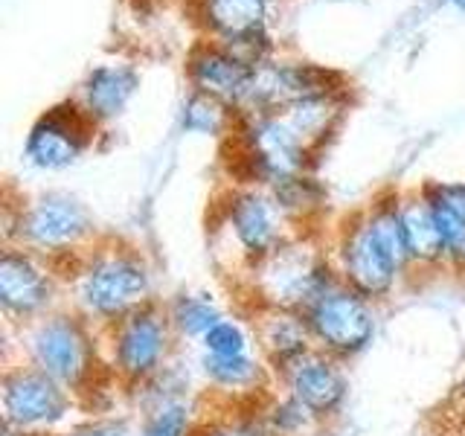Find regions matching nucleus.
<instances>
[{
	"mask_svg": "<svg viewBox=\"0 0 465 436\" xmlns=\"http://www.w3.org/2000/svg\"><path fill=\"white\" fill-rule=\"evenodd\" d=\"M70 309L87 317L96 329L120 323L131 312L154 300V276L137 247L108 244L87 247L70 256Z\"/></svg>",
	"mask_w": 465,
	"mask_h": 436,
	"instance_id": "obj_1",
	"label": "nucleus"
},
{
	"mask_svg": "<svg viewBox=\"0 0 465 436\" xmlns=\"http://www.w3.org/2000/svg\"><path fill=\"white\" fill-rule=\"evenodd\" d=\"M21 352L29 367L55 378L79 401L102 370L111 372L102 349V329L76 309H55L21 326Z\"/></svg>",
	"mask_w": 465,
	"mask_h": 436,
	"instance_id": "obj_2",
	"label": "nucleus"
},
{
	"mask_svg": "<svg viewBox=\"0 0 465 436\" xmlns=\"http://www.w3.org/2000/svg\"><path fill=\"white\" fill-rule=\"evenodd\" d=\"M244 276L251 309L305 312L341 282L331 251H320L312 239L288 236L271 256H265Z\"/></svg>",
	"mask_w": 465,
	"mask_h": 436,
	"instance_id": "obj_3",
	"label": "nucleus"
},
{
	"mask_svg": "<svg viewBox=\"0 0 465 436\" xmlns=\"http://www.w3.org/2000/svg\"><path fill=\"white\" fill-rule=\"evenodd\" d=\"M178 334L172 332L166 309L160 300L145 302L120 323L102 329V349L116 384L137 390L149 384L157 372L169 367Z\"/></svg>",
	"mask_w": 465,
	"mask_h": 436,
	"instance_id": "obj_4",
	"label": "nucleus"
},
{
	"mask_svg": "<svg viewBox=\"0 0 465 436\" xmlns=\"http://www.w3.org/2000/svg\"><path fill=\"white\" fill-rule=\"evenodd\" d=\"M82 401L55 378L29 367L26 361L9 363L0 378V411L4 428L18 436L62 433Z\"/></svg>",
	"mask_w": 465,
	"mask_h": 436,
	"instance_id": "obj_5",
	"label": "nucleus"
},
{
	"mask_svg": "<svg viewBox=\"0 0 465 436\" xmlns=\"http://www.w3.org/2000/svg\"><path fill=\"white\" fill-rule=\"evenodd\" d=\"M94 218L84 203L64 193H44L26 201L15 224L9 227V239L50 262L70 259L94 244Z\"/></svg>",
	"mask_w": 465,
	"mask_h": 436,
	"instance_id": "obj_6",
	"label": "nucleus"
},
{
	"mask_svg": "<svg viewBox=\"0 0 465 436\" xmlns=\"http://www.w3.org/2000/svg\"><path fill=\"white\" fill-rule=\"evenodd\" d=\"M312 329L314 346L338 361H352L363 355L375 341L378 314L375 302L358 294L346 282H338L323 297H317L302 312Z\"/></svg>",
	"mask_w": 465,
	"mask_h": 436,
	"instance_id": "obj_7",
	"label": "nucleus"
},
{
	"mask_svg": "<svg viewBox=\"0 0 465 436\" xmlns=\"http://www.w3.org/2000/svg\"><path fill=\"white\" fill-rule=\"evenodd\" d=\"M64 291L62 273L55 262L44 259L21 244H6L0 253V312L9 326H26L33 320L50 314Z\"/></svg>",
	"mask_w": 465,
	"mask_h": 436,
	"instance_id": "obj_8",
	"label": "nucleus"
},
{
	"mask_svg": "<svg viewBox=\"0 0 465 436\" xmlns=\"http://www.w3.org/2000/svg\"><path fill=\"white\" fill-rule=\"evenodd\" d=\"M331 262L338 268L341 282L372 302L390 300L404 280V273L392 265L381 242L375 239L367 210L346 218V224L338 230V239L331 244Z\"/></svg>",
	"mask_w": 465,
	"mask_h": 436,
	"instance_id": "obj_9",
	"label": "nucleus"
},
{
	"mask_svg": "<svg viewBox=\"0 0 465 436\" xmlns=\"http://www.w3.org/2000/svg\"><path fill=\"white\" fill-rule=\"evenodd\" d=\"M224 222L244 265V273L288 239V218L265 189H239V193H232Z\"/></svg>",
	"mask_w": 465,
	"mask_h": 436,
	"instance_id": "obj_10",
	"label": "nucleus"
},
{
	"mask_svg": "<svg viewBox=\"0 0 465 436\" xmlns=\"http://www.w3.org/2000/svg\"><path fill=\"white\" fill-rule=\"evenodd\" d=\"M96 134V123L82 111L76 102H64L29 128L26 137V160L44 172H62L73 166L84 154Z\"/></svg>",
	"mask_w": 465,
	"mask_h": 436,
	"instance_id": "obj_11",
	"label": "nucleus"
},
{
	"mask_svg": "<svg viewBox=\"0 0 465 436\" xmlns=\"http://www.w3.org/2000/svg\"><path fill=\"white\" fill-rule=\"evenodd\" d=\"M276 384L282 387V392L309 407L323 425L326 419H334L343 411L349 399V378L343 361L320 352V349H312V352L297 358L285 372L276 375Z\"/></svg>",
	"mask_w": 465,
	"mask_h": 436,
	"instance_id": "obj_12",
	"label": "nucleus"
},
{
	"mask_svg": "<svg viewBox=\"0 0 465 436\" xmlns=\"http://www.w3.org/2000/svg\"><path fill=\"white\" fill-rule=\"evenodd\" d=\"M251 332H253L256 355L268 363L273 375L285 372L297 358L317 349L302 312L251 309Z\"/></svg>",
	"mask_w": 465,
	"mask_h": 436,
	"instance_id": "obj_13",
	"label": "nucleus"
},
{
	"mask_svg": "<svg viewBox=\"0 0 465 436\" xmlns=\"http://www.w3.org/2000/svg\"><path fill=\"white\" fill-rule=\"evenodd\" d=\"M256 62H247L239 53L222 44H203L189 58V79L198 94L222 99L230 108H242L247 87L253 79Z\"/></svg>",
	"mask_w": 465,
	"mask_h": 436,
	"instance_id": "obj_14",
	"label": "nucleus"
},
{
	"mask_svg": "<svg viewBox=\"0 0 465 436\" xmlns=\"http://www.w3.org/2000/svg\"><path fill=\"white\" fill-rule=\"evenodd\" d=\"M201 375L227 404H259L273 392L276 375L259 355L215 358L201 352Z\"/></svg>",
	"mask_w": 465,
	"mask_h": 436,
	"instance_id": "obj_15",
	"label": "nucleus"
},
{
	"mask_svg": "<svg viewBox=\"0 0 465 436\" xmlns=\"http://www.w3.org/2000/svg\"><path fill=\"white\" fill-rule=\"evenodd\" d=\"M401 222H404L407 251H411V265L421 271L448 268L440 222H436V213L430 207V201L421 195V189L401 198Z\"/></svg>",
	"mask_w": 465,
	"mask_h": 436,
	"instance_id": "obj_16",
	"label": "nucleus"
},
{
	"mask_svg": "<svg viewBox=\"0 0 465 436\" xmlns=\"http://www.w3.org/2000/svg\"><path fill=\"white\" fill-rule=\"evenodd\" d=\"M203 18L215 38L224 44H256L265 38L268 0H203Z\"/></svg>",
	"mask_w": 465,
	"mask_h": 436,
	"instance_id": "obj_17",
	"label": "nucleus"
},
{
	"mask_svg": "<svg viewBox=\"0 0 465 436\" xmlns=\"http://www.w3.org/2000/svg\"><path fill=\"white\" fill-rule=\"evenodd\" d=\"M134 91H137V73L131 67H123V64L96 67L82 84L79 105L94 123H105L125 111Z\"/></svg>",
	"mask_w": 465,
	"mask_h": 436,
	"instance_id": "obj_18",
	"label": "nucleus"
},
{
	"mask_svg": "<svg viewBox=\"0 0 465 436\" xmlns=\"http://www.w3.org/2000/svg\"><path fill=\"white\" fill-rule=\"evenodd\" d=\"M163 309L172 332L178 334V341H198V343L218 320L227 317L218 300L207 294V291H178V294L163 302Z\"/></svg>",
	"mask_w": 465,
	"mask_h": 436,
	"instance_id": "obj_19",
	"label": "nucleus"
},
{
	"mask_svg": "<svg viewBox=\"0 0 465 436\" xmlns=\"http://www.w3.org/2000/svg\"><path fill=\"white\" fill-rule=\"evenodd\" d=\"M370 227L375 233V239L381 242L387 256L392 259L404 276L413 271L411 265V251H407V239H404V222H401V195H384L375 198V203L367 207Z\"/></svg>",
	"mask_w": 465,
	"mask_h": 436,
	"instance_id": "obj_20",
	"label": "nucleus"
},
{
	"mask_svg": "<svg viewBox=\"0 0 465 436\" xmlns=\"http://www.w3.org/2000/svg\"><path fill=\"white\" fill-rule=\"evenodd\" d=\"M256 413L271 436H312L323 428V421L288 392H271L256 404Z\"/></svg>",
	"mask_w": 465,
	"mask_h": 436,
	"instance_id": "obj_21",
	"label": "nucleus"
},
{
	"mask_svg": "<svg viewBox=\"0 0 465 436\" xmlns=\"http://www.w3.org/2000/svg\"><path fill=\"white\" fill-rule=\"evenodd\" d=\"M230 105H224L222 99H213L207 94H193L186 99L183 114H181V125L193 134H224L230 125Z\"/></svg>",
	"mask_w": 465,
	"mask_h": 436,
	"instance_id": "obj_22",
	"label": "nucleus"
},
{
	"mask_svg": "<svg viewBox=\"0 0 465 436\" xmlns=\"http://www.w3.org/2000/svg\"><path fill=\"white\" fill-rule=\"evenodd\" d=\"M256 349L253 332L244 323L232 317L218 320V323L201 338V352L215 355V358H236V355H251Z\"/></svg>",
	"mask_w": 465,
	"mask_h": 436,
	"instance_id": "obj_23",
	"label": "nucleus"
},
{
	"mask_svg": "<svg viewBox=\"0 0 465 436\" xmlns=\"http://www.w3.org/2000/svg\"><path fill=\"white\" fill-rule=\"evenodd\" d=\"M195 421L198 416H193V407L186 404V399L163 401L145 411L140 436H193Z\"/></svg>",
	"mask_w": 465,
	"mask_h": 436,
	"instance_id": "obj_24",
	"label": "nucleus"
},
{
	"mask_svg": "<svg viewBox=\"0 0 465 436\" xmlns=\"http://www.w3.org/2000/svg\"><path fill=\"white\" fill-rule=\"evenodd\" d=\"M193 436H271L259 413H215L198 416Z\"/></svg>",
	"mask_w": 465,
	"mask_h": 436,
	"instance_id": "obj_25",
	"label": "nucleus"
},
{
	"mask_svg": "<svg viewBox=\"0 0 465 436\" xmlns=\"http://www.w3.org/2000/svg\"><path fill=\"white\" fill-rule=\"evenodd\" d=\"M421 195H425L433 207H442L448 213H454L457 218L465 222V183H450V181H433L421 186Z\"/></svg>",
	"mask_w": 465,
	"mask_h": 436,
	"instance_id": "obj_26",
	"label": "nucleus"
},
{
	"mask_svg": "<svg viewBox=\"0 0 465 436\" xmlns=\"http://www.w3.org/2000/svg\"><path fill=\"white\" fill-rule=\"evenodd\" d=\"M50 436H125V431L116 425H108V421H94V425H79V428L50 433Z\"/></svg>",
	"mask_w": 465,
	"mask_h": 436,
	"instance_id": "obj_27",
	"label": "nucleus"
},
{
	"mask_svg": "<svg viewBox=\"0 0 465 436\" xmlns=\"http://www.w3.org/2000/svg\"><path fill=\"white\" fill-rule=\"evenodd\" d=\"M450 4H457V6H462V9H465V0H450Z\"/></svg>",
	"mask_w": 465,
	"mask_h": 436,
	"instance_id": "obj_28",
	"label": "nucleus"
},
{
	"mask_svg": "<svg viewBox=\"0 0 465 436\" xmlns=\"http://www.w3.org/2000/svg\"><path fill=\"white\" fill-rule=\"evenodd\" d=\"M460 390H462V392H465V375H462V384H460Z\"/></svg>",
	"mask_w": 465,
	"mask_h": 436,
	"instance_id": "obj_29",
	"label": "nucleus"
}]
</instances>
